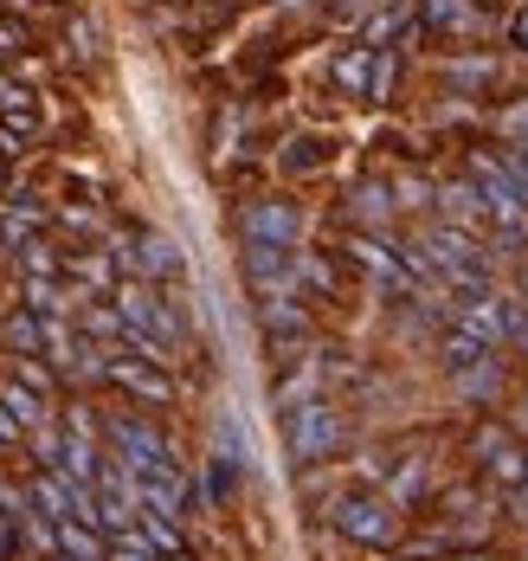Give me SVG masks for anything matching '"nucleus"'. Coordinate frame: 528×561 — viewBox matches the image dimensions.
I'll list each match as a JSON object with an SVG mask.
<instances>
[{
	"label": "nucleus",
	"instance_id": "f257e3e1",
	"mask_svg": "<svg viewBox=\"0 0 528 561\" xmlns=\"http://www.w3.org/2000/svg\"><path fill=\"white\" fill-rule=\"evenodd\" d=\"M110 458H123L135 478H188L181 458H175V445H168L148 420H130V414L110 420Z\"/></svg>",
	"mask_w": 528,
	"mask_h": 561
},
{
	"label": "nucleus",
	"instance_id": "f03ea898",
	"mask_svg": "<svg viewBox=\"0 0 528 561\" xmlns=\"http://www.w3.org/2000/svg\"><path fill=\"white\" fill-rule=\"evenodd\" d=\"M335 529L368 542V549H394L399 542V510L387 497H341L335 503Z\"/></svg>",
	"mask_w": 528,
	"mask_h": 561
},
{
	"label": "nucleus",
	"instance_id": "7ed1b4c3",
	"mask_svg": "<svg viewBox=\"0 0 528 561\" xmlns=\"http://www.w3.org/2000/svg\"><path fill=\"white\" fill-rule=\"evenodd\" d=\"M335 439H341V420H335L329 401H297L290 407V458L316 465V458L335 452Z\"/></svg>",
	"mask_w": 528,
	"mask_h": 561
},
{
	"label": "nucleus",
	"instance_id": "20e7f679",
	"mask_svg": "<svg viewBox=\"0 0 528 561\" xmlns=\"http://www.w3.org/2000/svg\"><path fill=\"white\" fill-rule=\"evenodd\" d=\"M239 232H245V246H284V252H297L303 213L290 207V201H252V207L239 213Z\"/></svg>",
	"mask_w": 528,
	"mask_h": 561
},
{
	"label": "nucleus",
	"instance_id": "39448f33",
	"mask_svg": "<svg viewBox=\"0 0 528 561\" xmlns=\"http://www.w3.org/2000/svg\"><path fill=\"white\" fill-rule=\"evenodd\" d=\"M104 381H117L123 394L148 401V407H168V401H175V381H168V368H161V361H142V355H110Z\"/></svg>",
	"mask_w": 528,
	"mask_h": 561
},
{
	"label": "nucleus",
	"instance_id": "423d86ee",
	"mask_svg": "<svg viewBox=\"0 0 528 561\" xmlns=\"http://www.w3.org/2000/svg\"><path fill=\"white\" fill-rule=\"evenodd\" d=\"M477 458H483V472H490L503 491H523L528 485V458L503 439V432H483V439H477Z\"/></svg>",
	"mask_w": 528,
	"mask_h": 561
},
{
	"label": "nucleus",
	"instance_id": "0eeeda50",
	"mask_svg": "<svg viewBox=\"0 0 528 561\" xmlns=\"http://www.w3.org/2000/svg\"><path fill=\"white\" fill-rule=\"evenodd\" d=\"M259 323H264V336H271L277 349H290V343H303V336H310V317H303V303H297V297H264Z\"/></svg>",
	"mask_w": 528,
	"mask_h": 561
},
{
	"label": "nucleus",
	"instance_id": "6e6552de",
	"mask_svg": "<svg viewBox=\"0 0 528 561\" xmlns=\"http://www.w3.org/2000/svg\"><path fill=\"white\" fill-rule=\"evenodd\" d=\"M439 213H445L458 232L490 226V207H483V188H477V181H445V188H439Z\"/></svg>",
	"mask_w": 528,
	"mask_h": 561
},
{
	"label": "nucleus",
	"instance_id": "1a4fd4ad",
	"mask_svg": "<svg viewBox=\"0 0 528 561\" xmlns=\"http://www.w3.org/2000/svg\"><path fill=\"white\" fill-rule=\"evenodd\" d=\"M117 265H135L142 278H168V272H181V246L175 239H161V232H148L142 246H117Z\"/></svg>",
	"mask_w": 528,
	"mask_h": 561
},
{
	"label": "nucleus",
	"instance_id": "9d476101",
	"mask_svg": "<svg viewBox=\"0 0 528 561\" xmlns=\"http://www.w3.org/2000/svg\"><path fill=\"white\" fill-rule=\"evenodd\" d=\"M374 65H381V52H374V46H348V52L335 59V91L368 97V91H374Z\"/></svg>",
	"mask_w": 528,
	"mask_h": 561
},
{
	"label": "nucleus",
	"instance_id": "9b49d317",
	"mask_svg": "<svg viewBox=\"0 0 528 561\" xmlns=\"http://www.w3.org/2000/svg\"><path fill=\"white\" fill-rule=\"evenodd\" d=\"M65 272H71V284H84V290H117V246L110 252H71L65 259Z\"/></svg>",
	"mask_w": 528,
	"mask_h": 561
},
{
	"label": "nucleus",
	"instance_id": "f8f14e48",
	"mask_svg": "<svg viewBox=\"0 0 528 561\" xmlns=\"http://www.w3.org/2000/svg\"><path fill=\"white\" fill-rule=\"evenodd\" d=\"M26 497H33V510H39L46 523H71V478H59V472H39Z\"/></svg>",
	"mask_w": 528,
	"mask_h": 561
},
{
	"label": "nucleus",
	"instance_id": "ddd939ff",
	"mask_svg": "<svg viewBox=\"0 0 528 561\" xmlns=\"http://www.w3.org/2000/svg\"><path fill=\"white\" fill-rule=\"evenodd\" d=\"M0 343L13 355H46V317H33V310H13L7 323H0Z\"/></svg>",
	"mask_w": 528,
	"mask_h": 561
},
{
	"label": "nucleus",
	"instance_id": "4468645a",
	"mask_svg": "<svg viewBox=\"0 0 528 561\" xmlns=\"http://www.w3.org/2000/svg\"><path fill=\"white\" fill-rule=\"evenodd\" d=\"M425 26L445 39H464V33H477V7L470 0H425Z\"/></svg>",
	"mask_w": 528,
	"mask_h": 561
},
{
	"label": "nucleus",
	"instance_id": "2eb2a0df",
	"mask_svg": "<svg viewBox=\"0 0 528 561\" xmlns=\"http://www.w3.org/2000/svg\"><path fill=\"white\" fill-rule=\"evenodd\" d=\"M483 361H490V343L452 323V330H445V368H452V374H470V368H483Z\"/></svg>",
	"mask_w": 528,
	"mask_h": 561
},
{
	"label": "nucleus",
	"instance_id": "dca6fc26",
	"mask_svg": "<svg viewBox=\"0 0 528 561\" xmlns=\"http://www.w3.org/2000/svg\"><path fill=\"white\" fill-rule=\"evenodd\" d=\"M0 407H7L13 420L26 426V432H33V426L46 420V394H33L26 381H0Z\"/></svg>",
	"mask_w": 528,
	"mask_h": 561
},
{
	"label": "nucleus",
	"instance_id": "f3484780",
	"mask_svg": "<svg viewBox=\"0 0 528 561\" xmlns=\"http://www.w3.org/2000/svg\"><path fill=\"white\" fill-rule=\"evenodd\" d=\"M59 556H65V561H110V556H104V542H97V529H91V523H77V516L59 523Z\"/></svg>",
	"mask_w": 528,
	"mask_h": 561
},
{
	"label": "nucleus",
	"instance_id": "a211bd4d",
	"mask_svg": "<svg viewBox=\"0 0 528 561\" xmlns=\"http://www.w3.org/2000/svg\"><path fill=\"white\" fill-rule=\"evenodd\" d=\"M59 272H65V259H59L52 239H26L20 246V278H59Z\"/></svg>",
	"mask_w": 528,
	"mask_h": 561
},
{
	"label": "nucleus",
	"instance_id": "6ab92c4d",
	"mask_svg": "<svg viewBox=\"0 0 528 561\" xmlns=\"http://www.w3.org/2000/svg\"><path fill=\"white\" fill-rule=\"evenodd\" d=\"M135 536L155 556H181V523H168V516H135Z\"/></svg>",
	"mask_w": 528,
	"mask_h": 561
},
{
	"label": "nucleus",
	"instance_id": "aec40b11",
	"mask_svg": "<svg viewBox=\"0 0 528 561\" xmlns=\"http://www.w3.org/2000/svg\"><path fill=\"white\" fill-rule=\"evenodd\" d=\"M329 155H335V142H323V136H303V142H290L284 168H290V175H310V168H323Z\"/></svg>",
	"mask_w": 528,
	"mask_h": 561
},
{
	"label": "nucleus",
	"instance_id": "412c9836",
	"mask_svg": "<svg viewBox=\"0 0 528 561\" xmlns=\"http://www.w3.org/2000/svg\"><path fill=\"white\" fill-rule=\"evenodd\" d=\"M0 117H39V104L20 77H0Z\"/></svg>",
	"mask_w": 528,
	"mask_h": 561
},
{
	"label": "nucleus",
	"instance_id": "4be33fe9",
	"mask_svg": "<svg viewBox=\"0 0 528 561\" xmlns=\"http://www.w3.org/2000/svg\"><path fill=\"white\" fill-rule=\"evenodd\" d=\"M297 284H310V290H335V265H329V259H316V252H297Z\"/></svg>",
	"mask_w": 528,
	"mask_h": 561
},
{
	"label": "nucleus",
	"instance_id": "5701e85b",
	"mask_svg": "<svg viewBox=\"0 0 528 561\" xmlns=\"http://www.w3.org/2000/svg\"><path fill=\"white\" fill-rule=\"evenodd\" d=\"M394 213V194L381 188V181H368L361 194H355V219H387Z\"/></svg>",
	"mask_w": 528,
	"mask_h": 561
},
{
	"label": "nucleus",
	"instance_id": "b1692460",
	"mask_svg": "<svg viewBox=\"0 0 528 561\" xmlns=\"http://www.w3.org/2000/svg\"><path fill=\"white\" fill-rule=\"evenodd\" d=\"M13 381H26L33 394H52V368H46L39 355H20V361H13Z\"/></svg>",
	"mask_w": 528,
	"mask_h": 561
},
{
	"label": "nucleus",
	"instance_id": "393cba45",
	"mask_svg": "<svg viewBox=\"0 0 528 561\" xmlns=\"http://www.w3.org/2000/svg\"><path fill=\"white\" fill-rule=\"evenodd\" d=\"M110 561H161V556H155V549H148V542H142V536L130 529V536H117V549H110Z\"/></svg>",
	"mask_w": 528,
	"mask_h": 561
},
{
	"label": "nucleus",
	"instance_id": "a878e982",
	"mask_svg": "<svg viewBox=\"0 0 528 561\" xmlns=\"http://www.w3.org/2000/svg\"><path fill=\"white\" fill-rule=\"evenodd\" d=\"M458 381H464V387H470V394H490V387L503 381V368H496V355H490L483 368H470V374H458Z\"/></svg>",
	"mask_w": 528,
	"mask_h": 561
},
{
	"label": "nucleus",
	"instance_id": "bb28decb",
	"mask_svg": "<svg viewBox=\"0 0 528 561\" xmlns=\"http://www.w3.org/2000/svg\"><path fill=\"white\" fill-rule=\"evenodd\" d=\"M20 432H26V426H20L13 414H7V407H0V445H20Z\"/></svg>",
	"mask_w": 528,
	"mask_h": 561
},
{
	"label": "nucleus",
	"instance_id": "cd10ccee",
	"mask_svg": "<svg viewBox=\"0 0 528 561\" xmlns=\"http://www.w3.org/2000/svg\"><path fill=\"white\" fill-rule=\"evenodd\" d=\"M516 46H528V13H516Z\"/></svg>",
	"mask_w": 528,
	"mask_h": 561
},
{
	"label": "nucleus",
	"instance_id": "c85d7f7f",
	"mask_svg": "<svg viewBox=\"0 0 528 561\" xmlns=\"http://www.w3.org/2000/svg\"><path fill=\"white\" fill-rule=\"evenodd\" d=\"M7 246H13V239H7V219H0V252H7Z\"/></svg>",
	"mask_w": 528,
	"mask_h": 561
},
{
	"label": "nucleus",
	"instance_id": "c756f323",
	"mask_svg": "<svg viewBox=\"0 0 528 561\" xmlns=\"http://www.w3.org/2000/svg\"><path fill=\"white\" fill-rule=\"evenodd\" d=\"M458 561H490V556H458Z\"/></svg>",
	"mask_w": 528,
	"mask_h": 561
},
{
	"label": "nucleus",
	"instance_id": "7c9ffc66",
	"mask_svg": "<svg viewBox=\"0 0 528 561\" xmlns=\"http://www.w3.org/2000/svg\"><path fill=\"white\" fill-rule=\"evenodd\" d=\"M0 188H7V162H0Z\"/></svg>",
	"mask_w": 528,
	"mask_h": 561
}]
</instances>
